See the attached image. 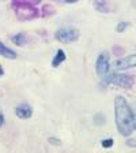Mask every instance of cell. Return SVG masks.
<instances>
[{"label": "cell", "instance_id": "obj_1", "mask_svg": "<svg viewBox=\"0 0 136 153\" xmlns=\"http://www.w3.org/2000/svg\"><path fill=\"white\" fill-rule=\"evenodd\" d=\"M114 119L118 133L123 137H129L136 126L135 114L123 96H117L114 99Z\"/></svg>", "mask_w": 136, "mask_h": 153}, {"label": "cell", "instance_id": "obj_2", "mask_svg": "<svg viewBox=\"0 0 136 153\" xmlns=\"http://www.w3.org/2000/svg\"><path fill=\"white\" fill-rule=\"evenodd\" d=\"M12 8L15 11V15L19 21L22 22H27V21H33V19L40 16V11L37 7L30 1H14Z\"/></svg>", "mask_w": 136, "mask_h": 153}, {"label": "cell", "instance_id": "obj_3", "mask_svg": "<svg viewBox=\"0 0 136 153\" xmlns=\"http://www.w3.org/2000/svg\"><path fill=\"white\" fill-rule=\"evenodd\" d=\"M105 83H112L118 88H124V89H131L133 85V78L131 75H125L121 73H110L108 75L102 78Z\"/></svg>", "mask_w": 136, "mask_h": 153}, {"label": "cell", "instance_id": "obj_4", "mask_svg": "<svg viewBox=\"0 0 136 153\" xmlns=\"http://www.w3.org/2000/svg\"><path fill=\"white\" fill-rule=\"evenodd\" d=\"M79 30H76L74 27H61L54 34L57 41L63 42V44H72V42L78 41L79 40Z\"/></svg>", "mask_w": 136, "mask_h": 153}, {"label": "cell", "instance_id": "obj_5", "mask_svg": "<svg viewBox=\"0 0 136 153\" xmlns=\"http://www.w3.org/2000/svg\"><path fill=\"white\" fill-rule=\"evenodd\" d=\"M109 53L106 51L101 52L97 57V62H95V71H97V75L105 78V76L109 74L110 70V63H109Z\"/></svg>", "mask_w": 136, "mask_h": 153}, {"label": "cell", "instance_id": "obj_6", "mask_svg": "<svg viewBox=\"0 0 136 153\" xmlns=\"http://www.w3.org/2000/svg\"><path fill=\"white\" fill-rule=\"evenodd\" d=\"M117 70H125V68H131V67H136V53L129 55L127 57H123L120 60L114 63Z\"/></svg>", "mask_w": 136, "mask_h": 153}, {"label": "cell", "instance_id": "obj_7", "mask_svg": "<svg viewBox=\"0 0 136 153\" xmlns=\"http://www.w3.org/2000/svg\"><path fill=\"white\" fill-rule=\"evenodd\" d=\"M15 114L19 119H30L33 115V109L29 104H19L15 109Z\"/></svg>", "mask_w": 136, "mask_h": 153}, {"label": "cell", "instance_id": "obj_8", "mask_svg": "<svg viewBox=\"0 0 136 153\" xmlns=\"http://www.w3.org/2000/svg\"><path fill=\"white\" fill-rule=\"evenodd\" d=\"M0 56L6 57V59H10V60H14L16 59V53L12 51V49H10L8 47L3 44V42L0 41Z\"/></svg>", "mask_w": 136, "mask_h": 153}, {"label": "cell", "instance_id": "obj_9", "mask_svg": "<svg viewBox=\"0 0 136 153\" xmlns=\"http://www.w3.org/2000/svg\"><path fill=\"white\" fill-rule=\"evenodd\" d=\"M65 59H67V55L64 52V49H57L56 55L52 59V67H59L63 62H65Z\"/></svg>", "mask_w": 136, "mask_h": 153}, {"label": "cell", "instance_id": "obj_10", "mask_svg": "<svg viewBox=\"0 0 136 153\" xmlns=\"http://www.w3.org/2000/svg\"><path fill=\"white\" fill-rule=\"evenodd\" d=\"M11 40H12L14 44L19 45V47H22V45H25L26 40H27V36H26L25 33H18V34L12 36V37H11Z\"/></svg>", "mask_w": 136, "mask_h": 153}, {"label": "cell", "instance_id": "obj_11", "mask_svg": "<svg viewBox=\"0 0 136 153\" xmlns=\"http://www.w3.org/2000/svg\"><path fill=\"white\" fill-rule=\"evenodd\" d=\"M94 7L98 10L99 13H109V6H108V3H105V1H95Z\"/></svg>", "mask_w": 136, "mask_h": 153}, {"label": "cell", "instance_id": "obj_12", "mask_svg": "<svg viewBox=\"0 0 136 153\" xmlns=\"http://www.w3.org/2000/svg\"><path fill=\"white\" fill-rule=\"evenodd\" d=\"M53 14H54L53 6H51V4H45V6L42 7V16H49V15H53Z\"/></svg>", "mask_w": 136, "mask_h": 153}, {"label": "cell", "instance_id": "obj_13", "mask_svg": "<svg viewBox=\"0 0 136 153\" xmlns=\"http://www.w3.org/2000/svg\"><path fill=\"white\" fill-rule=\"evenodd\" d=\"M94 123L97 124V126H99V124H105V116L102 114H97L94 116Z\"/></svg>", "mask_w": 136, "mask_h": 153}, {"label": "cell", "instance_id": "obj_14", "mask_svg": "<svg viewBox=\"0 0 136 153\" xmlns=\"http://www.w3.org/2000/svg\"><path fill=\"white\" fill-rule=\"evenodd\" d=\"M113 143H114L113 138H106V140H102V141H101V145H102L104 148H106V149H108V148H112V146H113Z\"/></svg>", "mask_w": 136, "mask_h": 153}, {"label": "cell", "instance_id": "obj_15", "mask_svg": "<svg viewBox=\"0 0 136 153\" xmlns=\"http://www.w3.org/2000/svg\"><path fill=\"white\" fill-rule=\"evenodd\" d=\"M127 26H128V23L127 22H120L117 25V27H116V30H117L118 33H123L125 29H127Z\"/></svg>", "mask_w": 136, "mask_h": 153}, {"label": "cell", "instance_id": "obj_16", "mask_svg": "<svg viewBox=\"0 0 136 153\" xmlns=\"http://www.w3.org/2000/svg\"><path fill=\"white\" fill-rule=\"evenodd\" d=\"M49 142H51L52 145H60V141H59V140H56V138H53V137H51V138H49Z\"/></svg>", "mask_w": 136, "mask_h": 153}, {"label": "cell", "instance_id": "obj_17", "mask_svg": "<svg viewBox=\"0 0 136 153\" xmlns=\"http://www.w3.org/2000/svg\"><path fill=\"white\" fill-rule=\"evenodd\" d=\"M127 145L128 146H136V140H128Z\"/></svg>", "mask_w": 136, "mask_h": 153}, {"label": "cell", "instance_id": "obj_18", "mask_svg": "<svg viewBox=\"0 0 136 153\" xmlns=\"http://www.w3.org/2000/svg\"><path fill=\"white\" fill-rule=\"evenodd\" d=\"M3 124H4V116H3L1 114H0V127H1Z\"/></svg>", "mask_w": 136, "mask_h": 153}, {"label": "cell", "instance_id": "obj_19", "mask_svg": "<svg viewBox=\"0 0 136 153\" xmlns=\"http://www.w3.org/2000/svg\"><path fill=\"white\" fill-rule=\"evenodd\" d=\"M4 75V70H3V67L0 66V76H3Z\"/></svg>", "mask_w": 136, "mask_h": 153}, {"label": "cell", "instance_id": "obj_20", "mask_svg": "<svg viewBox=\"0 0 136 153\" xmlns=\"http://www.w3.org/2000/svg\"><path fill=\"white\" fill-rule=\"evenodd\" d=\"M135 130H136V126H135Z\"/></svg>", "mask_w": 136, "mask_h": 153}]
</instances>
